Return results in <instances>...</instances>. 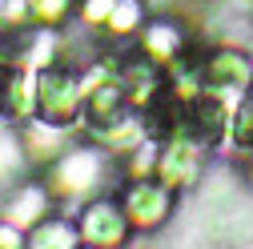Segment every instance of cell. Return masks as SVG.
Wrapping results in <instances>:
<instances>
[{"instance_id":"obj_1","label":"cell","mask_w":253,"mask_h":249,"mask_svg":"<svg viewBox=\"0 0 253 249\" xmlns=\"http://www.w3.org/2000/svg\"><path fill=\"white\" fill-rule=\"evenodd\" d=\"M33 109L41 121L60 124V129H73L81 121L84 109V84L73 69H60L56 60L44 69H37V84H33Z\"/></svg>"},{"instance_id":"obj_2","label":"cell","mask_w":253,"mask_h":249,"mask_svg":"<svg viewBox=\"0 0 253 249\" xmlns=\"http://www.w3.org/2000/svg\"><path fill=\"white\" fill-rule=\"evenodd\" d=\"M229 133V101L213 97V92H189L177 105V129L173 137L193 141L197 149H213Z\"/></svg>"},{"instance_id":"obj_3","label":"cell","mask_w":253,"mask_h":249,"mask_svg":"<svg viewBox=\"0 0 253 249\" xmlns=\"http://www.w3.org/2000/svg\"><path fill=\"white\" fill-rule=\"evenodd\" d=\"M253 88V65L241 48H213L201 56V92L237 101Z\"/></svg>"},{"instance_id":"obj_4","label":"cell","mask_w":253,"mask_h":249,"mask_svg":"<svg viewBox=\"0 0 253 249\" xmlns=\"http://www.w3.org/2000/svg\"><path fill=\"white\" fill-rule=\"evenodd\" d=\"M125 213L137 229H157L173 217V205H177V189H169L165 181H149V177H137L125 193Z\"/></svg>"},{"instance_id":"obj_5","label":"cell","mask_w":253,"mask_h":249,"mask_svg":"<svg viewBox=\"0 0 253 249\" xmlns=\"http://www.w3.org/2000/svg\"><path fill=\"white\" fill-rule=\"evenodd\" d=\"M52 189L60 193V197H84V193H92L97 185L105 181V157L97 149H77V153H69V157H60L56 161V169H52Z\"/></svg>"},{"instance_id":"obj_6","label":"cell","mask_w":253,"mask_h":249,"mask_svg":"<svg viewBox=\"0 0 253 249\" xmlns=\"http://www.w3.org/2000/svg\"><path fill=\"white\" fill-rule=\"evenodd\" d=\"M129 213H125L121 201L113 197H97V201H88L84 213H81V241L88 245H121L125 237H129Z\"/></svg>"},{"instance_id":"obj_7","label":"cell","mask_w":253,"mask_h":249,"mask_svg":"<svg viewBox=\"0 0 253 249\" xmlns=\"http://www.w3.org/2000/svg\"><path fill=\"white\" fill-rule=\"evenodd\" d=\"M33 84H37V77H28L24 60H4L0 65V113L24 117L33 109Z\"/></svg>"},{"instance_id":"obj_8","label":"cell","mask_w":253,"mask_h":249,"mask_svg":"<svg viewBox=\"0 0 253 249\" xmlns=\"http://www.w3.org/2000/svg\"><path fill=\"white\" fill-rule=\"evenodd\" d=\"M141 48H145L149 56H157L161 65H169V60H173V56L185 48V37H181V28H177V24H169V20H157V24H149V28H145Z\"/></svg>"},{"instance_id":"obj_9","label":"cell","mask_w":253,"mask_h":249,"mask_svg":"<svg viewBox=\"0 0 253 249\" xmlns=\"http://www.w3.org/2000/svg\"><path fill=\"white\" fill-rule=\"evenodd\" d=\"M44 209H48V193H44V189H24V193H16V201L8 205V221L20 225V229H33L41 217H44Z\"/></svg>"},{"instance_id":"obj_10","label":"cell","mask_w":253,"mask_h":249,"mask_svg":"<svg viewBox=\"0 0 253 249\" xmlns=\"http://www.w3.org/2000/svg\"><path fill=\"white\" fill-rule=\"evenodd\" d=\"M33 245H52V249H69V245H81V229H73L69 221H41L33 225V237H28Z\"/></svg>"},{"instance_id":"obj_11","label":"cell","mask_w":253,"mask_h":249,"mask_svg":"<svg viewBox=\"0 0 253 249\" xmlns=\"http://www.w3.org/2000/svg\"><path fill=\"white\" fill-rule=\"evenodd\" d=\"M141 20H145V4H141V0H117L109 20H105V28L113 37H129V33L141 28Z\"/></svg>"},{"instance_id":"obj_12","label":"cell","mask_w":253,"mask_h":249,"mask_svg":"<svg viewBox=\"0 0 253 249\" xmlns=\"http://www.w3.org/2000/svg\"><path fill=\"white\" fill-rule=\"evenodd\" d=\"M229 137L237 149H253V92L237 97V109L229 113Z\"/></svg>"},{"instance_id":"obj_13","label":"cell","mask_w":253,"mask_h":249,"mask_svg":"<svg viewBox=\"0 0 253 249\" xmlns=\"http://www.w3.org/2000/svg\"><path fill=\"white\" fill-rule=\"evenodd\" d=\"M24 161V145L16 141V133H0V177L16 173Z\"/></svg>"},{"instance_id":"obj_14","label":"cell","mask_w":253,"mask_h":249,"mask_svg":"<svg viewBox=\"0 0 253 249\" xmlns=\"http://www.w3.org/2000/svg\"><path fill=\"white\" fill-rule=\"evenodd\" d=\"M33 8V20H44V24H56L60 16L73 12V0H28Z\"/></svg>"},{"instance_id":"obj_15","label":"cell","mask_w":253,"mask_h":249,"mask_svg":"<svg viewBox=\"0 0 253 249\" xmlns=\"http://www.w3.org/2000/svg\"><path fill=\"white\" fill-rule=\"evenodd\" d=\"M113 4H117V0H84V20L88 24H105L109 20V12H113Z\"/></svg>"},{"instance_id":"obj_16","label":"cell","mask_w":253,"mask_h":249,"mask_svg":"<svg viewBox=\"0 0 253 249\" xmlns=\"http://www.w3.org/2000/svg\"><path fill=\"white\" fill-rule=\"evenodd\" d=\"M24 237H20V225H12V221H0V245H20Z\"/></svg>"}]
</instances>
